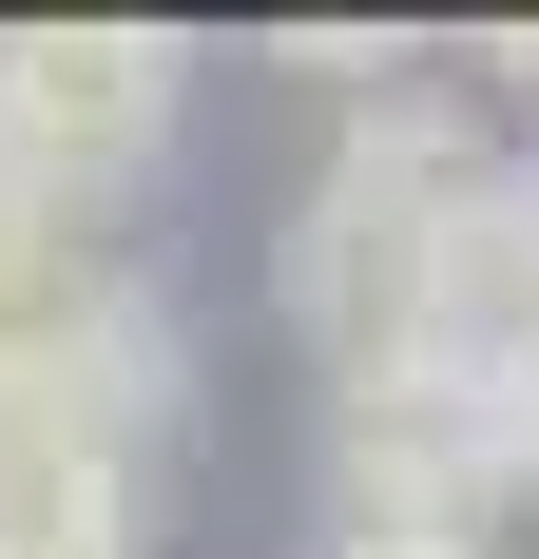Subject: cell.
Listing matches in <instances>:
<instances>
[{"label":"cell","mask_w":539,"mask_h":559,"mask_svg":"<svg viewBox=\"0 0 539 559\" xmlns=\"http://www.w3.org/2000/svg\"><path fill=\"white\" fill-rule=\"evenodd\" d=\"M501 174V135L463 97H367L347 135H327V174L289 193V231H270V309L367 386V367H424V289H443V231H463V193Z\"/></svg>","instance_id":"6da1fadb"},{"label":"cell","mask_w":539,"mask_h":559,"mask_svg":"<svg viewBox=\"0 0 539 559\" xmlns=\"http://www.w3.org/2000/svg\"><path fill=\"white\" fill-rule=\"evenodd\" d=\"M193 116V39L173 20H0V174L58 213H116Z\"/></svg>","instance_id":"7a4b0ae2"},{"label":"cell","mask_w":539,"mask_h":559,"mask_svg":"<svg viewBox=\"0 0 539 559\" xmlns=\"http://www.w3.org/2000/svg\"><path fill=\"white\" fill-rule=\"evenodd\" d=\"M173 405H193V329H173V289L116 271V251L58 289V309L0 329V463H20V444H116V463H155Z\"/></svg>","instance_id":"3957f363"},{"label":"cell","mask_w":539,"mask_h":559,"mask_svg":"<svg viewBox=\"0 0 539 559\" xmlns=\"http://www.w3.org/2000/svg\"><path fill=\"white\" fill-rule=\"evenodd\" d=\"M327 502L385 521V540H482V521L520 502L501 386H463V367H367V386L327 405Z\"/></svg>","instance_id":"277c9868"},{"label":"cell","mask_w":539,"mask_h":559,"mask_svg":"<svg viewBox=\"0 0 539 559\" xmlns=\"http://www.w3.org/2000/svg\"><path fill=\"white\" fill-rule=\"evenodd\" d=\"M520 347H539V155H501L482 193H463V231H443V289H424V367L501 386Z\"/></svg>","instance_id":"5b68a950"},{"label":"cell","mask_w":539,"mask_h":559,"mask_svg":"<svg viewBox=\"0 0 539 559\" xmlns=\"http://www.w3.org/2000/svg\"><path fill=\"white\" fill-rule=\"evenodd\" d=\"M0 559H155V463L20 444V463H0Z\"/></svg>","instance_id":"8992f818"},{"label":"cell","mask_w":539,"mask_h":559,"mask_svg":"<svg viewBox=\"0 0 539 559\" xmlns=\"http://www.w3.org/2000/svg\"><path fill=\"white\" fill-rule=\"evenodd\" d=\"M97 271V251H77V213H58V193H20V174H0V329H20V309H58V289Z\"/></svg>","instance_id":"52a82bcc"},{"label":"cell","mask_w":539,"mask_h":559,"mask_svg":"<svg viewBox=\"0 0 539 559\" xmlns=\"http://www.w3.org/2000/svg\"><path fill=\"white\" fill-rule=\"evenodd\" d=\"M501 463H520V483H539V347H520V367H501Z\"/></svg>","instance_id":"ba28073f"},{"label":"cell","mask_w":539,"mask_h":559,"mask_svg":"<svg viewBox=\"0 0 539 559\" xmlns=\"http://www.w3.org/2000/svg\"><path fill=\"white\" fill-rule=\"evenodd\" d=\"M309 559H482V540H385V521H347V540H309Z\"/></svg>","instance_id":"9c48e42d"}]
</instances>
